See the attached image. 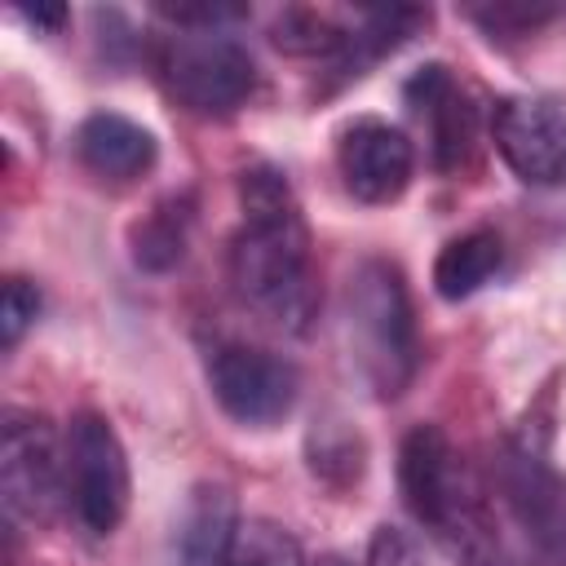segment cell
I'll return each mask as SVG.
<instances>
[{
  "mask_svg": "<svg viewBox=\"0 0 566 566\" xmlns=\"http://www.w3.org/2000/svg\"><path fill=\"white\" fill-rule=\"evenodd\" d=\"M243 226L230 239V283L243 305L283 332H305L318 314L310 230L287 177L274 164L239 172Z\"/></svg>",
  "mask_w": 566,
  "mask_h": 566,
  "instance_id": "obj_1",
  "label": "cell"
},
{
  "mask_svg": "<svg viewBox=\"0 0 566 566\" xmlns=\"http://www.w3.org/2000/svg\"><path fill=\"white\" fill-rule=\"evenodd\" d=\"M398 486L407 513L455 566H531L504 535L491 491L438 424H416L398 451Z\"/></svg>",
  "mask_w": 566,
  "mask_h": 566,
  "instance_id": "obj_2",
  "label": "cell"
},
{
  "mask_svg": "<svg viewBox=\"0 0 566 566\" xmlns=\"http://www.w3.org/2000/svg\"><path fill=\"white\" fill-rule=\"evenodd\" d=\"M345 332L358 376L376 398H398L420 367V336L407 279L394 261L367 256L345 287Z\"/></svg>",
  "mask_w": 566,
  "mask_h": 566,
  "instance_id": "obj_3",
  "label": "cell"
},
{
  "mask_svg": "<svg viewBox=\"0 0 566 566\" xmlns=\"http://www.w3.org/2000/svg\"><path fill=\"white\" fill-rule=\"evenodd\" d=\"M159 75L177 106L203 119L234 115L256 88L252 53L226 31H186L177 27L159 49Z\"/></svg>",
  "mask_w": 566,
  "mask_h": 566,
  "instance_id": "obj_4",
  "label": "cell"
},
{
  "mask_svg": "<svg viewBox=\"0 0 566 566\" xmlns=\"http://www.w3.org/2000/svg\"><path fill=\"white\" fill-rule=\"evenodd\" d=\"M66 495L88 535H111L133 495L128 455L102 411H75L66 429Z\"/></svg>",
  "mask_w": 566,
  "mask_h": 566,
  "instance_id": "obj_5",
  "label": "cell"
},
{
  "mask_svg": "<svg viewBox=\"0 0 566 566\" xmlns=\"http://www.w3.org/2000/svg\"><path fill=\"white\" fill-rule=\"evenodd\" d=\"M66 455L57 451V433L44 416L35 411H4L0 429V495L9 522L40 526L53 517L62 500V464Z\"/></svg>",
  "mask_w": 566,
  "mask_h": 566,
  "instance_id": "obj_6",
  "label": "cell"
},
{
  "mask_svg": "<svg viewBox=\"0 0 566 566\" xmlns=\"http://www.w3.org/2000/svg\"><path fill=\"white\" fill-rule=\"evenodd\" d=\"M491 478L522 535L553 566H566V473H557L531 442H500Z\"/></svg>",
  "mask_w": 566,
  "mask_h": 566,
  "instance_id": "obj_7",
  "label": "cell"
},
{
  "mask_svg": "<svg viewBox=\"0 0 566 566\" xmlns=\"http://www.w3.org/2000/svg\"><path fill=\"white\" fill-rule=\"evenodd\" d=\"M208 389L234 424L270 429L296 407L301 376L283 354L256 345H217L208 358Z\"/></svg>",
  "mask_w": 566,
  "mask_h": 566,
  "instance_id": "obj_8",
  "label": "cell"
},
{
  "mask_svg": "<svg viewBox=\"0 0 566 566\" xmlns=\"http://www.w3.org/2000/svg\"><path fill=\"white\" fill-rule=\"evenodd\" d=\"M336 168L358 203H394L416 172L411 137L376 115H358L336 137Z\"/></svg>",
  "mask_w": 566,
  "mask_h": 566,
  "instance_id": "obj_9",
  "label": "cell"
},
{
  "mask_svg": "<svg viewBox=\"0 0 566 566\" xmlns=\"http://www.w3.org/2000/svg\"><path fill=\"white\" fill-rule=\"evenodd\" d=\"M500 159L526 186H566V111L539 97H504L491 111Z\"/></svg>",
  "mask_w": 566,
  "mask_h": 566,
  "instance_id": "obj_10",
  "label": "cell"
},
{
  "mask_svg": "<svg viewBox=\"0 0 566 566\" xmlns=\"http://www.w3.org/2000/svg\"><path fill=\"white\" fill-rule=\"evenodd\" d=\"M402 97L429 133L433 168L438 172H460L473 159V146H478V111H473L469 93L451 80V71L442 62H429L407 80Z\"/></svg>",
  "mask_w": 566,
  "mask_h": 566,
  "instance_id": "obj_11",
  "label": "cell"
},
{
  "mask_svg": "<svg viewBox=\"0 0 566 566\" xmlns=\"http://www.w3.org/2000/svg\"><path fill=\"white\" fill-rule=\"evenodd\" d=\"M239 544V504L230 486L199 482L181 509L168 566H230Z\"/></svg>",
  "mask_w": 566,
  "mask_h": 566,
  "instance_id": "obj_12",
  "label": "cell"
},
{
  "mask_svg": "<svg viewBox=\"0 0 566 566\" xmlns=\"http://www.w3.org/2000/svg\"><path fill=\"white\" fill-rule=\"evenodd\" d=\"M155 133L115 111H97L75 128V159L102 181H133L155 168Z\"/></svg>",
  "mask_w": 566,
  "mask_h": 566,
  "instance_id": "obj_13",
  "label": "cell"
},
{
  "mask_svg": "<svg viewBox=\"0 0 566 566\" xmlns=\"http://www.w3.org/2000/svg\"><path fill=\"white\" fill-rule=\"evenodd\" d=\"M500 261H504L500 234H491V230L455 234V239L438 252V261H433V287H438V296H447V301H464V296L482 292V287L495 279Z\"/></svg>",
  "mask_w": 566,
  "mask_h": 566,
  "instance_id": "obj_14",
  "label": "cell"
},
{
  "mask_svg": "<svg viewBox=\"0 0 566 566\" xmlns=\"http://www.w3.org/2000/svg\"><path fill=\"white\" fill-rule=\"evenodd\" d=\"M186 234H190V199L172 195L146 221L133 226V261L150 274H164L186 256Z\"/></svg>",
  "mask_w": 566,
  "mask_h": 566,
  "instance_id": "obj_15",
  "label": "cell"
},
{
  "mask_svg": "<svg viewBox=\"0 0 566 566\" xmlns=\"http://www.w3.org/2000/svg\"><path fill=\"white\" fill-rule=\"evenodd\" d=\"M305 455H310V469L332 482V486H349L363 478V438L345 424V420H314L310 438H305Z\"/></svg>",
  "mask_w": 566,
  "mask_h": 566,
  "instance_id": "obj_16",
  "label": "cell"
},
{
  "mask_svg": "<svg viewBox=\"0 0 566 566\" xmlns=\"http://www.w3.org/2000/svg\"><path fill=\"white\" fill-rule=\"evenodd\" d=\"M230 566H305V553L287 526H279L270 517H252L239 526Z\"/></svg>",
  "mask_w": 566,
  "mask_h": 566,
  "instance_id": "obj_17",
  "label": "cell"
},
{
  "mask_svg": "<svg viewBox=\"0 0 566 566\" xmlns=\"http://www.w3.org/2000/svg\"><path fill=\"white\" fill-rule=\"evenodd\" d=\"M345 27L327 22L323 13H310V9H292L274 22V44L287 49V53H323V57H336L345 49Z\"/></svg>",
  "mask_w": 566,
  "mask_h": 566,
  "instance_id": "obj_18",
  "label": "cell"
},
{
  "mask_svg": "<svg viewBox=\"0 0 566 566\" xmlns=\"http://www.w3.org/2000/svg\"><path fill=\"white\" fill-rule=\"evenodd\" d=\"M35 318H40V287L31 279H18L13 274L4 283V296H0V336H4V345L13 349Z\"/></svg>",
  "mask_w": 566,
  "mask_h": 566,
  "instance_id": "obj_19",
  "label": "cell"
},
{
  "mask_svg": "<svg viewBox=\"0 0 566 566\" xmlns=\"http://www.w3.org/2000/svg\"><path fill=\"white\" fill-rule=\"evenodd\" d=\"M367 566H424V553H420V544H416L411 531L385 522V526H376V535H371Z\"/></svg>",
  "mask_w": 566,
  "mask_h": 566,
  "instance_id": "obj_20",
  "label": "cell"
},
{
  "mask_svg": "<svg viewBox=\"0 0 566 566\" xmlns=\"http://www.w3.org/2000/svg\"><path fill=\"white\" fill-rule=\"evenodd\" d=\"M473 18H478L486 31H504V27L526 31V27L544 22V18H548V9H509V4H495V9H473Z\"/></svg>",
  "mask_w": 566,
  "mask_h": 566,
  "instance_id": "obj_21",
  "label": "cell"
},
{
  "mask_svg": "<svg viewBox=\"0 0 566 566\" xmlns=\"http://www.w3.org/2000/svg\"><path fill=\"white\" fill-rule=\"evenodd\" d=\"M13 13H18L27 27H35V31H57V27L66 22V9H62V4H35V9H31V4H18Z\"/></svg>",
  "mask_w": 566,
  "mask_h": 566,
  "instance_id": "obj_22",
  "label": "cell"
},
{
  "mask_svg": "<svg viewBox=\"0 0 566 566\" xmlns=\"http://www.w3.org/2000/svg\"><path fill=\"white\" fill-rule=\"evenodd\" d=\"M314 566H349V562H345V557H340V553H327V557H318V562H314Z\"/></svg>",
  "mask_w": 566,
  "mask_h": 566,
  "instance_id": "obj_23",
  "label": "cell"
}]
</instances>
